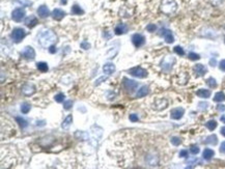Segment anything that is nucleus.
<instances>
[{
  "mask_svg": "<svg viewBox=\"0 0 225 169\" xmlns=\"http://www.w3.org/2000/svg\"><path fill=\"white\" fill-rule=\"evenodd\" d=\"M56 39V36L53 31L51 30H43V31L39 33V43L41 44V46L43 47H47V46H50L53 42H55Z\"/></svg>",
  "mask_w": 225,
  "mask_h": 169,
  "instance_id": "nucleus-1",
  "label": "nucleus"
},
{
  "mask_svg": "<svg viewBox=\"0 0 225 169\" xmlns=\"http://www.w3.org/2000/svg\"><path fill=\"white\" fill-rule=\"evenodd\" d=\"M177 4L174 0H162V2H161V11L164 14H167V15L173 14L177 11Z\"/></svg>",
  "mask_w": 225,
  "mask_h": 169,
  "instance_id": "nucleus-2",
  "label": "nucleus"
},
{
  "mask_svg": "<svg viewBox=\"0 0 225 169\" xmlns=\"http://www.w3.org/2000/svg\"><path fill=\"white\" fill-rule=\"evenodd\" d=\"M175 63V58L173 56H166L163 58V60L161 61V67H162L163 71L169 72L172 69L173 64Z\"/></svg>",
  "mask_w": 225,
  "mask_h": 169,
  "instance_id": "nucleus-3",
  "label": "nucleus"
},
{
  "mask_svg": "<svg viewBox=\"0 0 225 169\" xmlns=\"http://www.w3.org/2000/svg\"><path fill=\"white\" fill-rule=\"evenodd\" d=\"M129 73L130 75H132L133 77H136V78H146L148 73H147L146 70H144L143 67H135L133 69L129 70Z\"/></svg>",
  "mask_w": 225,
  "mask_h": 169,
  "instance_id": "nucleus-4",
  "label": "nucleus"
},
{
  "mask_svg": "<svg viewBox=\"0 0 225 169\" xmlns=\"http://www.w3.org/2000/svg\"><path fill=\"white\" fill-rule=\"evenodd\" d=\"M26 36V32L23 28H15V29L11 31V39H14V42L16 43H20L23 39Z\"/></svg>",
  "mask_w": 225,
  "mask_h": 169,
  "instance_id": "nucleus-5",
  "label": "nucleus"
},
{
  "mask_svg": "<svg viewBox=\"0 0 225 169\" xmlns=\"http://www.w3.org/2000/svg\"><path fill=\"white\" fill-rule=\"evenodd\" d=\"M123 87H125V89L128 92L130 93H133L134 91L136 90V88L138 87V83L134 80H130V79L128 78H123Z\"/></svg>",
  "mask_w": 225,
  "mask_h": 169,
  "instance_id": "nucleus-6",
  "label": "nucleus"
},
{
  "mask_svg": "<svg viewBox=\"0 0 225 169\" xmlns=\"http://www.w3.org/2000/svg\"><path fill=\"white\" fill-rule=\"evenodd\" d=\"M21 55H22L25 59L33 60L34 58H36V51H34V49L32 48V47L28 46V47H25V49L23 50V52Z\"/></svg>",
  "mask_w": 225,
  "mask_h": 169,
  "instance_id": "nucleus-7",
  "label": "nucleus"
},
{
  "mask_svg": "<svg viewBox=\"0 0 225 169\" xmlns=\"http://www.w3.org/2000/svg\"><path fill=\"white\" fill-rule=\"evenodd\" d=\"M25 15H26V13H25V11L23 8H16L11 13V18L16 22H20L25 17Z\"/></svg>",
  "mask_w": 225,
  "mask_h": 169,
  "instance_id": "nucleus-8",
  "label": "nucleus"
},
{
  "mask_svg": "<svg viewBox=\"0 0 225 169\" xmlns=\"http://www.w3.org/2000/svg\"><path fill=\"white\" fill-rule=\"evenodd\" d=\"M168 106V102L166 99H157L156 101L154 102V109L158 110V111H161V110L165 109Z\"/></svg>",
  "mask_w": 225,
  "mask_h": 169,
  "instance_id": "nucleus-9",
  "label": "nucleus"
},
{
  "mask_svg": "<svg viewBox=\"0 0 225 169\" xmlns=\"http://www.w3.org/2000/svg\"><path fill=\"white\" fill-rule=\"evenodd\" d=\"M132 42L133 44H134L135 47H137V48H139V47L143 46L144 43H145V39L144 36H142V34H139V33H136V34H133L132 36Z\"/></svg>",
  "mask_w": 225,
  "mask_h": 169,
  "instance_id": "nucleus-10",
  "label": "nucleus"
},
{
  "mask_svg": "<svg viewBox=\"0 0 225 169\" xmlns=\"http://www.w3.org/2000/svg\"><path fill=\"white\" fill-rule=\"evenodd\" d=\"M193 71H194V74H195L197 77H202V76H205V75L207 74L208 70H207V67H205L203 64H200V63H198V64L194 65Z\"/></svg>",
  "mask_w": 225,
  "mask_h": 169,
  "instance_id": "nucleus-11",
  "label": "nucleus"
},
{
  "mask_svg": "<svg viewBox=\"0 0 225 169\" xmlns=\"http://www.w3.org/2000/svg\"><path fill=\"white\" fill-rule=\"evenodd\" d=\"M185 113V109L184 108H174V109L171 110L170 112V116L172 119H180L183 117V115H184Z\"/></svg>",
  "mask_w": 225,
  "mask_h": 169,
  "instance_id": "nucleus-12",
  "label": "nucleus"
},
{
  "mask_svg": "<svg viewBox=\"0 0 225 169\" xmlns=\"http://www.w3.org/2000/svg\"><path fill=\"white\" fill-rule=\"evenodd\" d=\"M22 92L24 93L25 95H31L36 92V86L33 84H24L22 86Z\"/></svg>",
  "mask_w": 225,
  "mask_h": 169,
  "instance_id": "nucleus-13",
  "label": "nucleus"
},
{
  "mask_svg": "<svg viewBox=\"0 0 225 169\" xmlns=\"http://www.w3.org/2000/svg\"><path fill=\"white\" fill-rule=\"evenodd\" d=\"M161 36H164L166 43L171 44V43H173V42H174V37H173V34H172V32H171L170 30L162 29V30H161Z\"/></svg>",
  "mask_w": 225,
  "mask_h": 169,
  "instance_id": "nucleus-14",
  "label": "nucleus"
},
{
  "mask_svg": "<svg viewBox=\"0 0 225 169\" xmlns=\"http://www.w3.org/2000/svg\"><path fill=\"white\" fill-rule=\"evenodd\" d=\"M52 17L53 19H55V20L60 21L61 19L65 17V11H63L62 9H60V8H55L54 11H52Z\"/></svg>",
  "mask_w": 225,
  "mask_h": 169,
  "instance_id": "nucleus-15",
  "label": "nucleus"
},
{
  "mask_svg": "<svg viewBox=\"0 0 225 169\" xmlns=\"http://www.w3.org/2000/svg\"><path fill=\"white\" fill-rule=\"evenodd\" d=\"M36 24H37V18L36 16L31 15V16H29V17H27L26 20H25V25L29 28H33Z\"/></svg>",
  "mask_w": 225,
  "mask_h": 169,
  "instance_id": "nucleus-16",
  "label": "nucleus"
},
{
  "mask_svg": "<svg viewBox=\"0 0 225 169\" xmlns=\"http://www.w3.org/2000/svg\"><path fill=\"white\" fill-rule=\"evenodd\" d=\"M115 70H116L115 65H114L113 63H110V62L104 64V67H103V71H104L105 74H107V75L113 74V73L115 72Z\"/></svg>",
  "mask_w": 225,
  "mask_h": 169,
  "instance_id": "nucleus-17",
  "label": "nucleus"
},
{
  "mask_svg": "<svg viewBox=\"0 0 225 169\" xmlns=\"http://www.w3.org/2000/svg\"><path fill=\"white\" fill-rule=\"evenodd\" d=\"M37 14H39V16L41 18H47L50 15V11H49V8L46 5H42L37 8Z\"/></svg>",
  "mask_w": 225,
  "mask_h": 169,
  "instance_id": "nucleus-18",
  "label": "nucleus"
},
{
  "mask_svg": "<svg viewBox=\"0 0 225 169\" xmlns=\"http://www.w3.org/2000/svg\"><path fill=\"white\" fill-rule=\"evenodd\" d=\"M146 162L148 163V165L156 166L157 164L159 163V158H158V156H155V155H147Z\"/></svg>",
  "mask_w": 225,
  "mask_h": 169,
  "instance_id": "nucleus-19",
  "label": "nucleus"
},
{
  "mask_svg": "<svg viewBox=\"0 0 225 169\" xmlns=\"http://www.w3.org/2000/svg\"><path fill=\"white\" fill-rule=\"evenodd\" d=\"M127 31H128V26L125 24L117 25V26L115 27V29H114V32H115V34H117V36H120V34L126 33Z\"/></svg>",
  "mask_w": 225,
  "mask_h": 169,
  "instance_id": "nucleus-20",
  "label": "nucleus"
},
{
  "mask_svg": "<svg viewBox=\"0 0 225 169\" xmlns=\"http://www.w3.org/2000/svg\"><path fill=\"white\" fill-rule=\"evenodd\" d=\"M214 155H215V152H214V151H213V149H205V151H203L202 157H203V159H205V160L210 161L211 159H212L213 157H214Z\"/></svg>",
  "mask_w": 225,
  "mask_h": 169,
  "instance_id": "nucleus-21",
  "label": "nucleus"
},
{
  "mask_svg": "<svg viewBox=\"0 0 225 169\" xmlns=\"http://www.w3.org/2000/svg\"><path fill=\"white\" fill-rule=\"evenodd\" d=\"M149 92V88L147 87V86H142L141 88L138 90L137 95H136V97L137 98H143V97H146L147 95H148Z\"/></svg>",
  "mask_w": 225,
  "mask_h": 169,
  "instance_id": "nucleus-22",
  "label": "nucleus"
},
{
  "mask_svg": "<svg viewBox=\"0 0 225 169\" xmlns=\"http://www.w3.org/2000/svg\"><path fill=\"white\" fill-rule=\"evenodd\" d=\"M73 121V116L72 114H70V115H67V117H65V119L62 121V125H61V128L64 129V130H67V129L70 128V126H71Z\"/></svg>",
  "mask_w": 225,
  "mask_h": 169,
  "instance_id": "nucleus-23",
  "label": "nucleus"
},
{
  "mask_svg": "<svg viewBox=\"0 0 225 169\" xmlns=\"http://www.w3.org/2000/svg\"><path fill=\"white\" fill-rule=\"evenodd\" d=\"M196 95L199 98L208 99L211 97V91L208 90V89H199V90H197V92H196Z\"/></svg>",
  "mask_w": 225,
  "mask_h": 169,
  "instance_id": "nucleus-24",
  "label": "nucleus"
},
{
  "mask_svg": "<svg viewBox=\"0 0 225 169\" xmlns=\"http://www.w3.org/2000/svg\"><path fill=\"white\" fill-rule=\"evenodd\" d=\"M207 144H212V145H216L218 143V138L216 135H210L207 137V139H205V141Z\"/></svg>",
  "mask_w": 225,
  "mask_h": 169,
  "instance_id": "nucleus-25",
  "label": "nucleus"
},
{
  "mask_svg": "<svg viewBox=\"0 0 225 169\" xmlns=\"http://www.w3.org/2000/svg\"><path fill=\"white\" fill-rule=\"evenodd\" d=\"M72 14H74V15H83L84 11L79 5L75 4V5H73V8H72Z\"/></svg>",
  "mask_w": 225,
  "mask_h": 169,
  "instance_id": "nucleus-26",
  "label": "nucleus"
},
{
  "mask_svg": "<svg viewBox=\"0 0 225 169\" xmlns=\"http://www.w3.org/2000/svg\"><path fill=\"white\" fill-rule=\"evenodd\" d=\"M214 101L215 102H218V103L223 102V101H225V93L221 92V91H220V92H217L214 97Z\"/></svg>",
  "mask_w": 225,
  "mask_h": 169,
  "instance_id": "nucleus-27",
  "label": "nucleus"
},
{
  "mask_svg": "<svg viewBox=\"0 0 225 169\" xmlns=\"http://www.w3.org/2000/svg\"><path fill=\"white\" fill-rule=\"evenodd\" d=\"M36 67H37V70H39V71H41L43 73H45L49 70V67L46 62H39L36 64Z\"/></svg>",
  "mask_w": 225,
  "mask_h": 169,
  "instance_id": "nucleus-28",
  "label": "nucleus"
},
{
  "mask_svg": "<svg viewBox=\"0 0 225 169\" xmlns=\"http://www.w3.org/2000/svg\"><path fill=\"white\" fill-rule=\"evenodd\" d=\"M16 120H17V123L19 124V126H20L22 129L26 128V127L28 126L27 121L25 120V119L23 118V117H21V116H17V117H16Z\"/></svg>",
  "mask_w": 225,
  "mask_h": 169,
  "instance_id": "nucleus-29",
  "label": "nucleus"
},
{
  "mask_svg": "<svg viewBox=\"0 0 225 169\" xmlns=\"http://www.w3.org/2000/svg\"><path fill=\"white\" fill-rule=\"evenodd\" d=\"M205 126H207V128L210 131H213L217 128V121L216 120H208V123L205 124Z\"/></svg>",
  "mask_w": 225,
  "mask_h": 169,
  "instance_id": "nucleus-30",
  "label": "nucleus"
},
{
  "mask_svg": "<svg viewBox=\"0 0 225 169\" xmlns=\"http://www.w3.org/2000/svg\"><path fill=\"white\" fill-rule=\"evenodd\" d=\"M30 108H31V106L28 103H23L22 106H21V112L24 114H27L30 111Z\"/></svg>",
  "mask_w": 225,
  "mask_h": 169,
  "instance_id": "nucleus-31",
  "label": "nucleus"
},
{
  "mask_svg": "<svg viewBox=\"0 0 225 169\" xmlns=\"http://www.w3.org/2000/svg\"><path fill=\"white\" fill-rule=\"evenodd\" d=\"M207 84L208 86H210L211 88H216L217 87V82L215 80L213 77H210V78L207 80Z\"/></svg>",
  "mask_w": 225,
  "mask_h": 169,
  "instance_id": "nucleus-32",
  "label": "nucleus"
},
{
  "mask_svg": "<svg viewBox=\"0 0 225 169\" xmlns=\"http://www.w3.org/2000/svg\"><path fill=\"white\" fill-rule=\"evenodd\" d=\"M64 98H65V95H63L62 92L57 93V95H56L55 97H54L55 101H56V102H57V103H62L63 101H64Z\"/></svg>",
  "mask_w": 225,
  "mask_h": 169,
  "instance_id": "nucleus-33",
  "label": "nucleus"
},
{
  "mask_svg": "<svg viewBox=\"0 0 225 169\" xmlns=\"http://www.w3.org/2000/svg\"><path fill=\"white\" fill-rule=\"evenodd\" d=\"M199 147H198V145H196V144H192L191 146H190V152H191V154H193V155H197L198 152H199Z\"/></svg>",
  "mask_w": 225,
  "mask_h": 169,
  "instance_id": "nucleus-34",
  "label": "nucleus"
},
{
  "mask_svg": "<svg viewBox=\"0 0 225 169\" xmlns=\"http://www.w3.org/2000/svg\"><path fill=\"white\" fill-rule=\"evenodd\" d=\"M174 52L177 53V55H180V56H184V55H185V51H184V49H183L182 47H180V46L174 47Z\"/></svg>",
  "mask_w": 225,
  "mask_h": 169,
  "instance_id": "nucleus-35",
  "label": "nucleus"
},
{
  "mask_svg": "<svg viewBox=\"0 0 225 169\" xmlns=\"http://www.w3.org/2000/svg\"><path fill=\"white\" fill-rule=\"evenodd\" d=\"M171 143H172L173 145H175V146H177V145H180V143H182V140H180V138L179 137H172L171 138Z\"/></svg>",
  "mask_w": 225,
  "mask_h": 169,
  "instance_id": "nucleus-36",
  "label": "nucleus"
},
{
  "mask_svg": "<svg viewBox=\"0 0 225 169\" xmlns=\"http://www.w3.org/2000/svg\"><path fill=\"white\" fill-rule=\"evenodd\" d=\"M72 106H73V102H72L71 100L65 101V102L63 103V107H64L65 110H70L72 108Z\"/></svg>",
  "mask_w": 225,
  "mask_h": 169,
  "instance_id": "nucleus-37",
  "label": "nucleus"
},
{
  "mask_svg": "<svg viewBox=\"0 0 225 169\" xmlns=\"http://www.w3.org/2000/svg\"><path fill=\"white\" fill-rule=\"evenodd\" d=\"M189 58L191 60H198L199 58H200V56H199L198 54L194 53V52H190L189 53Z\"/></svg>",
  "mask_w": 225,
  "mask_h": 169,
  "instance_id": "nucleus-38",
  "label": "nucleus"
},
{
  "mask_svg": "<svg viewBox=\"0 0 225 169\" xmlns=\"http://www.w3.org/2000/svg\"><path fill=\"white\" fill-rule=\"evenodd\" d=\"M156 29H157V26L155 24H148L146 26V30L148 32H155L156 31Z\"/></svg>",
  "mask_w": 225,
  "mask_h": 169,
  "instance_id": "nucleus-39",
  "label": "nucleus"
},
{
  "mask_svg": "<svg viewBox=\"0 0 225 169\" xmlns=\"http://www.w3.org/2000/svg\"><path fill=\"white\" fill-rule=\"evenodd\" d=\"M198 107H199V109H200V110H205L208 107V103H207V102H200L198 104Z\"/></svg>",
  "mask_w": 225,
  "mask_h": 169,
  "instance_id": "nucleus-40",
  "label": "nucleus"
},
{
  "mask_svg": "<svg viewBox=\"0 0 225 169\" xmlns=\"http://www.w3.org/2000/svg\"><path fill=\"white\" fill-rule=\"evenodd\" d=\"M81 48L84 49V50H88V49L90 48V45L88 44L87 42L84 41V42H82V43H81Z\"/></svg>",
  "mask_w": 225,
  "mask_h": 169,
  "instance_id": "nucleus-41",
  "label": "nucleus"
},
{
  "mask_svg": "<svg viewBox=\"0 0 225 169\" xmlns=\"http://www.w3.org/2000/svg\"><path fill=\"white\" fill-rule=\"evenodd\" d=\"M129 118H130V120L133 121V123H136V121L139 120V118H138V115H136V114H130Z\"/></svg>",
  "mask_w": 225,
  "mask_h": 169,
  "instance_id": "nucleus-42",
  "label": "nucleus"
},
{
  "mask_svg": "<svg viewBox=\"0 0 225 169\" xmlns=\"http://www.w3.org/2000/svg\"><path fill=\"white\" fill-rule=\"evenodd\" d=\"M180 157L187 158V157H188V151H186V149H183V151H180Z\"/></svg>",
  "mask_w": 225,
  "mask_h": 169,
  "instance_id": "nucleus-43",
  "label": "nucleus"
},
{
  "mask_svg": "<svg viewBox=\"0 0 225 169\" xmlns=\"http://www.w3.org/2000/svg\"><path fill=\"white\" fill-rule=\"evenodd\" d=\"M219 67H220V70H221V71L225 72V59L221 60V62H220V64H219Z\"/></svg>",
  "mask_w": 225,
  "mask_h": 169,
  "instance_id": "nucleus-44",
  "label": "nucleus"
},
{
  "mask_svg": "<svg viewBox=\"0 0 225 169\" xmlns=\"http://www.w3.org/2000/svg\"><path fill=\"white\" fill-rule=\"evenodd\" d=\"M211 2H212L213 5H219L223 2V0H211Z\"/></svg>",
  "mask_w": 225,
  "mask_h": 169,
  "instance_id": "nucleus-45",
  "label": "nucleus"
},
{
  "mask_svg": "<svg viewBox=\"0 0 225 169\" xmlns=\"http://www.w3.org/2000/svg\"><path fill=\"white\" fill-rule=\"evenodd\" d=\"M49 52L52 53V54H54V53L57 52V49H56V47H55V46H51V47H50V49H49Z\"/></svg>",
  "mask_w": 225,
  "mask_h": 169,
  "instance_id": "nucleus-46",
  "label": "nucleus"
},
{
  "mask_svg": "<svg viewBox=\"0 0 225 169\" xmlns=\"http://www.w3.org/2000/svg\"><path fill=\"white\" fill-rule=\"evenodd\" d=\"M220 152L225 154V141H223L221 143V146H220Z\"/></svg>",
  "mask_w": 225,
  "mask_h": 169,
  "instance_id": "nucleus-47",
  "label": "nucleus"
},
{
  "mask_svg": "<svg viewBox=\"0 0 225 169\" xmlns=\"http://www.w3.org/2000/svg\"><path fill=\"white\" fill-rule=\"evenodd\" d=\"M217 109L219 110V111H225V106L224 105H218Z\"/></svg>",
  "mask_w": 225,
  "mask_h": 169,
  "instance_id": "nucleus-48",
  "label": "nucleus"
},
{
  "mask_svg": "<svg viewBox=\"0 0 225 169\" xmlns=\"http://www.w3.org/2000/svg\"><path fill=\"white\" fill-rule=\"evenodd\" d=\"M106 77H102V78H101V79H99V80H97V81H95V85H99V84L101 83V81H103V80H106Z\"/></svg>",
  "mask_w": 225,
  "mask_h": 169,
  "instance_id": "nucleus-49",
  "label": "nucleus"
},
{
  "mask_svg": "<svg viewBox=\"0 0 225 169\" xmlns=\"http://www.w3.org/2000/svg\"><path fill=\"white\" fill-rule=\"evenodd\" d=\"M210 63L212 64V67H215V64H216V59H211Z\"/></svg>",
  "mask_w": 225,
  "mask_h": 169,
  "instance_id": "nucleus-50",
  "label": "nucleus"
},
{
  "mask_svg": "<svg viewBox=\"0 0 225 169\" xmlns=\"http://www.w3.org/2000/svg\"><path fill=\"white\" fill-rule=\"evenodd\" d=\"M221 134L225 137V127H223V128L221 129Z\"/></svg>",
  "mask_w": 225,
  "mask_h": 169,
  "instance_id": "nucleus-51",
  "label": "nucleus"
},
{
  "mask_svg": "<svg viewBox=\"0 0 225 169\" xmlns=\"http://www.w3.org/2000/svg\"><path fill=\"white\" fill-rule=\"evenodd\" d=\"M221 121H223V123L225 124V115L221 116Z\"/></svg>",
  "mask_w": 225,
  "mask_h": 169,
  "instance_id": "nucleus-52",
  "label": "nucleus"
},
{
  "mask_svg": "<svg viewBox=\"0 0 225 169\" xmlns=\"http://www.w3.org/2000/svg\"><path fill=\"white\" fill-rule=\"evenodd\" d=\"M224 41H225V39H224Z\"/></svg>",
  "mask_w": 225,
  "mask_h": 169,
  "instance_id": "nucleus-53",
  "label": "nucleus"
}]
</instances>
